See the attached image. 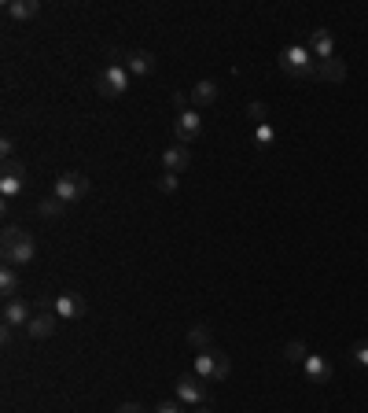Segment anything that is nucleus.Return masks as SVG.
<instances>
[{
  "label": "nucleus",
  "instance_id": "nucleus-1",
  "mask_svg": "<svg viewBox=\"0 0 368 413\" xmlns=\"http://www.w3.org/2000/svg\"><path fill=\"white\" fill-rule=\"evenodd\" d=\"M0 251H4V262H8V266H26V262H33L37 244H33V236H30L26 229L8 225L4 236H0Z\"/></svg>",
  "mask_w": 368,
  "mask_h": 413
},
{
  "label": "nucleus",
  "instance_id": "nucleus-2",
  "mask_svg": "<svg viewBox=\"0 0 368 413\" xmlns=\"http://www.w3.org/2000/svg\"><path fill=\"white\" fill-rule=\"evenodd\" d=\"M280 71L298 78V81H313L317 78V59L310 56V49L302 45H288L284 52H280Z\"/></svg>",
  "mask_w": 368,
  "mask_h": 413
},
{
  "label": "nucleus",
  "instance_id": "nucleus-3",
  "mask_svg": "<svg viewBox=\"0 0 368 413\" xmlns=\"http://www.w3.org/2000/svg\"><path fill=\"white\" fill-rule=\"evenodd\" d=\"M232 373V362H228V355H221V351H199L196 355V377H203V380H225Z\"/></svg>",
  "mask_w": 368,
  "mask_h": 413
},
{
  "label": "nucleus",
  "instance_id": "nucleus-4",
  "mask_svg": "<svg viewBox=\"0 0 368 413\" xmlns=\"http://www.w3.org/2000/svg\"><path fill=\"white\" fill-rule=\"evenodd\" d=\"M96 89H100V96H125L129 71L122 67V63H107V67L96 74Z\"/></svg>",
  "mask_w": 368,
  "mask_h": 413
},
{
  "label": "nucleus",
  "instance_id": "nucleus-5",
  "mask_svg": "<svg viewBox=\"0 0 368 413\" xmlns=\"http://www.w3.org/2000/svg\"><path fill=\"white\" fill-rule=\"evenodd\" d=\"M85 192H89V178H81V173H74V170H67V173H59V178H56V200L63 207L78 203Z\"/></svg>",
  "mask_w": 368,
  "mask_h": 413
},
{
  "label": "nucleus",
  "instance_id": "nucleus-6",
  "mask_svg": "<svg viewBox=\"0 0 368 413\" xmlns=\"http://www.w3.org/2000/svg\"><path fill=\"white\" fill-rule=\"evenodd\" d=\"M173 391H177V399L188 402V406H203V402H206V384H203V377H196V373L177 377V380H173Z\"/></svg>",
  "mask_w": 368,
  "mask_h": 413
},
{
  "label": "nucleus",
  "instance_id": "nucleus-7",
  "mask_svg": "<svg viewBox=\"0 0 368 413\" xmlns=\"http://www.w3.org/2000/svg\"><path fill=\"white\" fill-rule=\"evenodd\" d=\"M199 133H203L199 111H181L177 118H173V137H177V144H191Z\"/></svg>",
  "mask_w": 368,
  "mask_h": 413
},
{
  "label": "nucleus",
  "instance_id": "nucleus-8",
  "mask_svg": "<svg viewBox=\"0 0 368 413\" xmlns=\"http://www.w3.org/2000/svg\"><path fill=\"white\" fill-rule=\"evenodd\" d=\"M23 185H26V166L15 163V159H8V163H4V178H0V195L11 200V195L23 192Z\"/></svg>",
  "mask_w": 368,
  "mask_h": 413
},
{
  "label": "nucleus",
  "instance_id": "nucleus-9",
  "mask_svg": "<svg viewBox=\"0 0 368 413\" xmlns=\"http://www.w3.org/2000/svg\"><path fill=\"white\" fill-rule=\"evenodd\" d=\"M162 166H166V173H184L191 166V148L188 144H169L162 151Z\"/></svg>",
  "mask_w": 368,
  "mask_h": 413
},
{
  "label": "nucleus",
  "instance_id": "nucleus-10",
  "mask_svg": "<svg viewBox=\"0 0 368 413\" xmlns=\"http://www.w3.org/2000/svg\"><path fill=\"white\" fill-rule=\"evenodd\" d=\"M302 373H306V377H310L313 384H328L335 369H332V362L324 358V355H310L306 362H302Z\"/></svg>",
  "mask_w": 368,
  "mask_h": 413
},
{
  "label": "nucleus",
  "instance_id": "nucleus-11",
  "mask_svg": "<svg viewBox=\"0 0 368 413\" xmlns=\"http://www.w3.org/2000/svg\"><path fill=\"white\" fill-rule=\"evenodd\" d=\"M30 321H33V307L26 299H8L4 302V325L15 329V325H30Z\"/></svg>",
  "mask_w": 368,
  "mask_h": 413
},
{
  "label": "nucleus",
  "instance_id": "nucleus-12",
  "mask_svg": "<svg viewBox=\"0 0 368 413\" xmlns=\"http://www.w3.org/2000/svg\"><path fill=\"white\" fill-rule=\"evenodd\" d=\"M56 314H59L63 321H74V317H81V314H85V299H81V295H74V292H63V295H56Z\"/></svg>",
  "mask_w": 368,
  "mask_h": 413
},
{
  "label": "nucleus",
  "instance_id": "nucleus-13",
  "mask_svg": "<svg viewBox=\"0 0 368 413\" xmlns=\"http://www.w3.org/2000/svg\"><path fill=\"white\" fill-rule=\"evenodd\" d=\"M310 56H313L317 63H324V59L335 56V41H332L328 30H313V34H310Z\"/></svg>",
  "mask_w": 368,
  "mask_h": 413
},
{
  "label": "nucleus",
  "instance_id": "nucleus-14",
  "mask_svg": "<svg viewBox=\"0 0 368 413\" xmlns=\"http://www.w3.org/2000/svg\"><path fill=\"white\" fill-rule=\"evenodd\" d=\"M125 71L144 78V74L155 71V56H151L147 49H133V52H125Z\"/></svg>",
  "mask_w": 368,
  "mask_h": 413
},
{
  "label": "nucleus",
  "instance_id": "nucleus-15",
  "mask_svg": "<svg viewBox=\"0 0 368 413\" xmlns=\"http://www.w3.org/2000/svg\"><path fill=\"white\" fill-rule=\"evenodd\" d=\"M56 317H59V314H52V310H37L33 321L26 325V332H30L33 340H48V336L56 332Z\"/></svg>",
  "mask_w": 368,
  "mask_h": 413
},
{
  "label": "nucleus",
  "instance_id": "nucleus-16",
  "mask_svg": "<svg viewBox=\"0 0 368 413\" xmlns=\"http://www.w3.org/2000/svg\"><path fill=\"white\" fill-rule=\"evenodd\" d=\"M317 78H320V81H346V59L332 56V59L317 63Z\"/></svg>",
  "mask_w": 368,
  "mask_h": 413
},
{
  "label": "nucleus",
  "instance_id": "nucleus-17",
  "mask_svg": "<svg viewBox=\"0 0 368 413\" xmlns=\"http://www.w3.org/2000/svg\"><path fill=\"white\" fill-rule=\"evenodd\" d=\"M4 11H8L11 19H19V23H26V19H37V15H41V4H37V0H8Z\"/></svg>",
  "mask_w": 368,
  "mask_h": 413
},
{
  "label": "nucleus",
  "instance_id": "nucleus-18",
  "mask_svg": "<svg viewBox=\"0 0 368 413\" xmlns=\"http://www.w3.org/2000/svg\"><path fill=\"white\" fill-rule=\"evenodd\" d=\"M214 100H218V81L203 78V81L191 85V103H196V107H206V103H214Z\"/></svg>",
  "mask_w": 368,
  "mask_h": 413
},
{
  "label": "nucleus",
  "instance_id": "nucleus-19",
  "mask_svg": "<svg viewBox=\"0 0 368 413\" xmlns=\"http://www.w3.org/2000/svg\"><path fill=\"white\" fill-rule=\"evenodd\" d=\"M188 343L191 347H196V351H210V329H206V325H191V329H188Z\"/></svg>",
  "mask_w": 368,
  "mask_h": 413
},
{
  "label": "nucleus",
  "instance_id": "nucleus-20",
  "mask_svg": "<svg viewBox=\"0 0 368 413\" xmlns=\"http://www.w3.org/2000/svg\"><path fill=\"white\" fill-rule=\"evenodd\" d=\"M251 141H254V148H273V144H276V129H273L269 122H262V126H254Z\"/></svg>",
  "mask_w": 368,
  "mask_h": 413
},
{
  "label": "nucleus",
  "instance_id": "nucleus-21",
  "mask_svg": "<svg viewBox=\"0 0 368 413\" xmlns=\"http://www.w3.org/2000/svg\"><path fill=\"white\" fill-rule=\"evenodd\" d=\"M0 292H4L8 299H19V295H15V292H19V273H15V266L0 270Z\"/></svg>",
  "mask_w": 368,
  "mask_h": 413
},
{
  "label": "nucleus",
  "instance_id": "nucleus-22",
  "mask_svg": "<svg viewBox=\"0 0 368 413\" xmlns=\"http://www.w3.org/2000/svg\"><path fill=\"white\" fill-rule=\"evenodd\" d=\"M37 214H41V218H59V214H63V203L56 200V195H48V200L37 203Z\"/></svg>",
  "mask_w": 368,
  "mask_h": 413
},
{
  "label": "nucleus",
  "instance_id": "nucleus-23",
  "mask_svg": "<svg viewBox=\"0 0 368 413\" xmlns=\"http://www.w3.org/2000/svg\"><path fill=\"white\" fill-rule=\"evenodd\" d=\"M284 358H288V362H306V358H310L306 343H302V340H291V343L284 347Z\"/></svg>",
  "mask_w": 368,
  "mask_h": 413
},
{
  "label": "nucleus",
  "instance_id": "nucleus-24",
  "mask_svg": "<svg viewBox=\"0 0 368 413\" xmlns=\"http://www.w3.org/2000/svg\"><path fill=\"white\" fill-rule=\"evenodd\" d=\"M247 115H251V118H254L258 126H262V122H266V115H269V107L254 100V103H247Z\"/></svg>",
  "mask_w": 368,
  "mask_h": 413
},
{
  "label": "nucleus",
  "instance_id": "nucleus-25",
  "mask_svg": "<svg viewBox=\"0 0 368 413\" xmlns=\"http://www.w3.org/2000/svg\"><path fill=\"white\" fill-rule=\"evenodd\" d=\"M354 362H357V365H364V369H368V340H361V343H357V347H354Z\"/></svg>",
  "mask_w": 368,
  "mask_h": 413
},
{
  "label": "nucleus",
  "instance_id": "nucleus-26",
  "mask_svg": "<svg viewBox=\"0 0 368 413\" xmlns=\"http://www.w3.org/2000/svg\"><path fill=\"white\" fill-rule=\"evenodd\" d=\"M177 185H181L177 173H166V178H159V188H162V192H177Z\"/></svg>",
  "mask_w": 368,
  "mask_h": 413
},
{
  "label": "nucleus",
  "instance_id": "nucleus-27",
  "mask_svg": "<svg viewBox=\"0 0 368 413\" xmlns=\"http://www.w3.org/2000/svg\"><path fill=\"white\" fill-rule=\"evenodd\" d=\"M155 413H184V406H181V402H169V399H166V402H159V406H155Z\"/></svg>",
  "mask_w": 368,
  "mask_h": 413
},
{
  "label": "nucleus",
  "instance_id": "nucleus-28",
  "mask_svg": "<svg viewBox=\"0 0 368 413\" xmlns=\"http://www.w3.org/2000/svg\"><path fill=\"white\" fill-rule=\"evenodd\" d=\"M11 151H15V141H11V137H4V141H0V155H4V163L11 159Z\"/></svg>",
  "mask_w": 368,
  "mask_h": 413
},
{
  "label": "nucleus",
  "instance_id": "nucleus-29",
  "mask_svg": "<svg viewBox=\"0 0 368 413\" xmlns=\"http://www.w3.org/2000/svg\"><path fill=\"white\" fill-rule=\"evenodd\" d=\"M118 413H144V409H140L137 402H122V406H118Z\"/></svg>",
  "mask_w": 368,
  "mask_h": 413
},
{
  "label": "nucleus",
  "instance_id": "nucleus-30",
  "mask_svg": "<svg viewBox=\"0 0 368 413\" xmlns=\"http://www.w3.org/2000/svg\"><path fill=\"white\" fill-rule=\"evenodd\" d=\"M196 413H210V409H206V406H196Z\"/></svg>",
  "mask_w": 368,
  "mask_h": 413
}]
</instances>
